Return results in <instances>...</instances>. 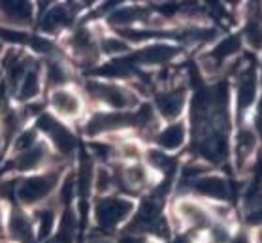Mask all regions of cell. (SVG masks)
Returning a JSON list of instances; mask_svg holds the SVG:
<instances>
[{
    "mask_svg": "<svg viewBox=\"0 0 262 243\" xmlns=\"http://www.w3.org/2000/svg\"><path fill=\"white\" fill-rule=\"evenodd\" d=\"M123 243H143V241H140L138 237H126V239Z\"/></svg>",
    "mask_w": 262,
    "mask_h": 243,
    "instance_id": "cell-30",
    "label": "cell"
},
{
    "mask_svg": "<svg viewBox=\"0 0 262 243\" xmlns=\"http://www.w3.org/2000/svg\"><path fill=\"white\" fill-rule=\"evenodd\" d=\"M36 128L42 130L43 134L51 140V143H53L55 147H57V151H59L60 154H64V157L72 154L78 149V140H76V136L72 134V130H68V128L60 123L59 119L53 117V115H48V113L40 115L38 123H36Z\"/></svg>",
    "mask_w": 262,
    "mask_h": 243,
    "instance_id": "cell-4",
    "label": "cell"
},
{
    "mask_svg": "<svg viewBox=\"0 0 262 243\" xmlns=\"http://www.w3.org/2000/svg\"><path fill=\"white\" fill-rule=\"evenodd\" d=\"M183 106H185L183 91L170 89L157 96V109H159V113H161L164 119H168V121H172V119L178 117L179 113H181V109H183Z\"/></svg>",
    "mask_w": 262,
    "mask_h": 243,
    "instance_id": "cell-11",
    "label": "cell"
},
{
    "mask_svg": "<svg viewBox=\"0 0 262 243\" xmlns=\"http://www.w3.org/2000/svg\"><path fill=\"white\" fill-rule=\"evenodd\" d=\"M32 13H34V6L30 2H21V0H6L0 2V19L4 27H27L32 21Z\"/></svg>",
    "mask_w": 262,
    "mask_h": 243,
    "instance_id": "cell-6",
    "label": "cell"
},
{
    "mask_svg": "<svg viewBox=\"0 0 262 243\" xmlns=\"http://www.w3.org/2000/svg\"><path fill=\"white\" fill-rule=\"evenodd\" d=\"M256 145H258V136H256V132L253 130V128L244 126L238 134V140H236V157H238L239 164L245 162L251 154L255 153Z\"/></svg>",
    "mask_w": 262,
    "mask_h": 243,
    "instance_id": "cell-16",
    "label": "cell"
},
{
    "mask_svg": "<svg viewBox=\"0 0 262 243\" xmlns=\"http://www.w3.org/2000/svg\"><path fill=\"white\" fill-rule=\"evenodd\" d=\"M176 213L181 220L189 223V225H198L202 226L208 223L209 215L208 211L198 204V202L192 200H179L178 206H176Z\"/></svg>",
    "mask_w": 262,
    "mask_h": 243,
    "instance_id": "cell-14",
    "label": "cell"
},
{
    "mask_svg": "<svg viewBox=\"0 0 262 243\" xmlns=\"http://www.w3.org/2000/svg\"><path fill=\"white\" fill-rule=\"evenodd\" d=\"M59 183L57 172H43L36 173L30 178H25L23 181L15 183V196L25 206H36L48 198Z\"/></svg>",
    "mask_w": 262,
    "mask_h": 243,
    "instance_id": "cell-1",
    "label": "cell"
},
{
    "mask_svg": "<svg viewBox=\"0 0 262 243\" xmlns=\"http://www.w3.org/2000/svg\"><path fill=\"white\" fill-rule=\"evenodd\" d=\"M49 102H51L53 112L62 119L78 117L79 113H81V109H83L81 96H79L78 93H74V91L66 89V87H60V89L51 91Z\"/></svg>",
    "mask_w": 262,
    "mask_h": 243,
    "instance_id": "cell-5",
    "label": "cell"
},
{
    "mask_svg": "<svg viewBox=\"0 0 262 243\" xmlns=\"http://www.w3.org/2000/svg\"><path fill=\"white\" fill-rule=\"evenodd\" d=\"M72 21V8L66 4H55L42 15L40 29L46 34H57L60 30H64Z\"/></svg>",
    "mask_w": 262,
    "mask_h": 243,
    "instance_id": "cell-10",
    "label": "cell"
},
{
    "mask_svg": "<svg viewBox=\"0 0 262 243\" xmlns=\"http://www.w3.org/2000/svg\"><path fill=\"white\" fill-rule=\"evenodd\" d=\"M49 160V149L48 145H43L42 142L36 143L34 147L19 153L13 160V168L17 172H36Z\"/></svg>",
    "mask_w": 262,
    "mask_h": 243,
    "instance_id": "cell-9",
    "label": "cell"
},
{
    "mask_svg": "<svg viewBox=\"0 0 262 243\" xmlns=\"http://www.w3.org/2000/svg\"><path fill=\"white\" fill-rule=\"evenodd\" d=\"M0 232H2V211H0Z\"/></svg>",
    "mask_w": 262,
    "mask_h": 243,
    "instance_id": "cell-31",
    "label": "cell"
},
{
    "mask_svg": "<svg viewBox=\"0 0 262 243\" xmlns=\"http://www.w3.org/2000/svg\"><path fill=\"white\" fill-rule=\"evenodd\" d=\"M256 123L260 125L262 128V96H260V100H258V112H256Z\"/></svg>",
    "mask_w": 262,
    "mask_h": 243,
    "instance_id": "cell-29",
    "label": "cell"
},
{
    "mask_svg": "<svg viewBox=\"0 0 262 243\" xmlns=\"http://www.w3.org/2000/svg\"><path fill=\"white\" fill-rule=\"evenodd\" d=\"M245 38H247V42H249L253 48H260V46H262V27H260V25H258V23L253 25V27L247 30Z\"/></svg>",
    "mask_w": 262,
    "mask_h": 243,
    "instance_id": "cell-27",
    "label": "cell"
},
{
    "mask_svg": "<svg viewBox=\"0 0 262 243\" xmlns=\"http://www.w3.org/2000/svg\"><path fill=\"white\" fill-rule=\"evenodd\" d=\"M0 59H2V53H0Z\"/></svg>",
    "mask_w": 262,
    "mask_h": 243,
    "instance_id": "cell-32",
    "label": "cell"
},
{
    "mask_svg": "<svg viewBox=\"0 0 262 243\" xmlns=\"http://www.w3.org/2000/svg\"><path fill=\"white\" fill-rule=\"evenodd\" d=\"M38 142V130L36 128H29V130H23L15 138V143H13V151L15 153H25V151H29L32 149Z\"/></svg>",
    "mask_w": 262,
    "mask_h": 243,
    "instance_id": "cell-23",
    "label": "cell"
},
{
    "mask_svg": "<svg viewBox=\"0 0 262 243\" xmlns=\"http://www.w3.org/2000/svg\"><path fill=\"white\" fill-rule=\"evenodd\" d=\"M55 228V209L53 208H46L38 213V236L46 239L53 234Z\"/></svg>",
    "mask_w": 262,
    "mask_h": 243,
    "instance_id": "cell-22",
    "label": "cell"
},
{
    "mask_svg": "<svg viewBox=\"0 0 262 243\" xmlns=\"http://www.w3.org/2000/svg\"><path fill=\"white\" fill-rule=\"evenodd\" d=\"M8 230L12 234L13 239H17L21 243H29L34 237V230H32V220L29 215H25L21 209H13L10 213V220H8Z\"/></svg>",
    "mask_w": 262,
    "mask_h": 243,
    "instance_id": "cell-13",
    "label": "cell"
},
{
    "mask_svg": "<svg viewBox=\"0 0 262 243\" xmlns=\"http://www.w3.org/2000/svg\"><path fill=\"white\" fill-rule=\"evenodd\" d=\"M143 17V12L138 6H121L114 10V13L110 15V23L115 27H123V30L132 29L134 25Z\"/></svg>",
    "mask_w": 262,
    "mask_h": 243,
    "instance_id": "cell-18",
    "label": "cell"
},
{
    "mask_svg": "<svg viewBox=\"0 0 262 243\" xmlns=\"http://www.w3.org/2000/svg\"><path fill=\"white\" fill-rule=\"evenodd\" d=\"M132 211H134V206H132L130 200H125V198H104V200L96 202L95 220L100 228L110 230V228H115L123 220L128 219V215Z\"/></svg>",
    "mask_w": 262,
    "mask_h": 243,
    "instance_id": "cell-3",
    "label": "cell"
},
{
    "mask_svg": "<svg viewBox=\"0 0 262 243\" xmlns=\"http://www.w3.org/2000/svg\"><path fill=\"white\" fill-rule=\"evenodd\" d=\"M123 179H125L126 187H132V189H142L143 185H147L149 181V173L143 166H138V164H132L123 172Z\"/></svg>",
    "mask_w": 262,
    "mask_h": 243,
    "instance_id": "cell-21",
    "label": "cell"
},
{
    "mask_svg": "<svg viewBox=\"0 0 262 243\" xmlns=\"http://www.w3.org/2000/svg\"><path fill=\"white\" fill-rule=\"evenodd\" d=\"M38 95H40V74H38V70L29 68V70L25 72L17 91H15V96L21 102H30L34 100Z\"/></svg>",
    "mask_w": 262,
    "mask_h": 243,
    "instance_id": "cell-15",
    "label": "cell"
},
{
    "mask_svg": "<svg viewBox=\"0 0 262 243\" xmlns=\"http://www.w3.org/2000/svg\"><path fill=\"white\" fill-rule=\"evenodd\" d=\"M93 187H96L98 192H106L114 187V173L110 172L106 166H100L95 172V179H93Z\"/></svg>",
    "mask_w": 262,
    "mask_h": 243,
    "instance_id": "cell-25",
    "label": "cell"
},
{
    "mask_svg": "<svg viewBox=\"0 0 262 243\" xmlns=\"http://www.w3.org/2000/svg\"><path fill=\"white\" fill-rule=\"evenodd\" d=\"M157 142L162 149L166 151H176L185 143V126L183 125H170L166 126L164 130L159 132L157 136Z\"/></svg>",
    "mask_w": 262,
    "mask_h": 243,
    "instance_id": "cell-17",
    "label": "cell"
},
{
    "mask_svg": "<svg viewBox=\"0 0 262 243\" xmlns=\"http://www.w3.org/2000/svg\"><path fill=\"white\" fill-rule=\"evenodd\" d=\"M228 243H251V236H249V232H245V230H242V232H238L236 236L230 239Z\"/></svg>",
    "mask_w": 262,
    "mask_h": 243,
    "instance_id": "cell-28",
    "label": "cell"
},
{
    "mask_svg": "<svg viewBox=\"0 0 262 243\" xmlns=\"http://www.w3.org/2000/svg\"><path fill=\"white\" fill-rule=\"evenodd\" d=\"M98 48L104 51L106 55H121L128 51V46H126L125 40H121L119 36H104L100 40V46Z\"/></svg>",
    "mask_w": 262,
    "mask_h": 243,
    "instance_id": "cell-24",
    "label": "cell"
},
{
    "mask_svg": "<svg viewBox=\"0 0 262 243\" xmlns=\"http://www.w3.org/2000/svg\"><path fill=\"white\" fill-rule=\"evenodd\" d=\"M256 100V77L255 72H245L242 79H239V89H238V102L239 109L249 107Z\"/></svg>",
    "mask_w": 262,
    "mask_h": 243,
    "instance_id": "cell-19",
    "label": "cell"
},
{
    "mask_svg": "<svg viewBox=\"0 0 262 243\" xmlns=\"http://www.w3.org/2000/svg\"><path fill=\"white\" fill-rule=\"evenodd\" d=\"M192 187L196 192L213 198V200H227L230 196V187L225 178L219 175H196L192 181Z\"/></svg>",
    "mask_w": 262,
    "mask_h": 243,
    "instance_id": "cell-8",
    "label": "cell"
},
{
    "mask_svg": "<svg viewBox=\"0 0 262 243\" xmlns=\"http://www.w3.org/2000/svg\"><path fill=\"white\" fill-rule=\"evenodd\" d=\"M176 55H178V48L168 46V43H153V46L142 49V51L136 55V59L140 60L142 64L159 66V64H166L168 60H172Z\"/></svg>",
    "mask_w": 262,
    "mask_h": 243,
    "instance_id": "cell-12",
    "label": "cell"
},
{
    "mask_svg": "<svg viewBox=\"0 0 262 243\" xmlns=\"http://www.w3.org/2000/svg\"><path fill=\"white\" fill-rule=\"evenodd\" d=\"M46 81H48L49 87H55V89H60L62 85L68 81V72H66V66L59 60H51L46 68Z\"/></svg>",
    "mask_w": 262,
    "mask_h": 243,
    "instance_id": "cell-20",
    "label": "cell"
},
{
    "mask_svg": "<svg viewBox=\"0 0 262 243\" xmlns=\"http://www.w3.org/2000/svg\"><path fill=\"white\" fill-rule=\"evenodd\" d=\"M87 91L95 100H100L114 112H126L136 104V98L132 93L112 81H91L87 85Z\"/></svg>",
    "mask_w": 262,
    "mask_h": 243,
    "instance_id": "cell-2",
    "label": "cell"
},
{
    "mask_svg": "<svg viewBox=\"0 0 262 243\" xmlns=\"http://www.w3.org/2000/svg\"><path fill=\"white\" fill-rule=\"evenodd\" d=\"M0 40L10 43H27L29 42V34H25L21 30L12 29V27H0Z\"/></svg>",
    "mask_w": 262,
    "mask_h": 243,
    "instance_id": "cell-26",
    "label": "cell"
},
{
    "mask_svg": "<svg viewBox=\"0 0 262 243\" xmlns=\"http://www.w3.org/2000/svg\"><path fill=\"white\" fill-rule=\"evenodd\" d=\"M70 48L76 59L83 64H95L98 57V43L95 42V34L89 29H78L70 38Z\"/></svg>",
    "mask_w": 262,
    "mask_h": 243,
    "instance_id": "cell-7",
    "label": "cell"
}]
</instances>
